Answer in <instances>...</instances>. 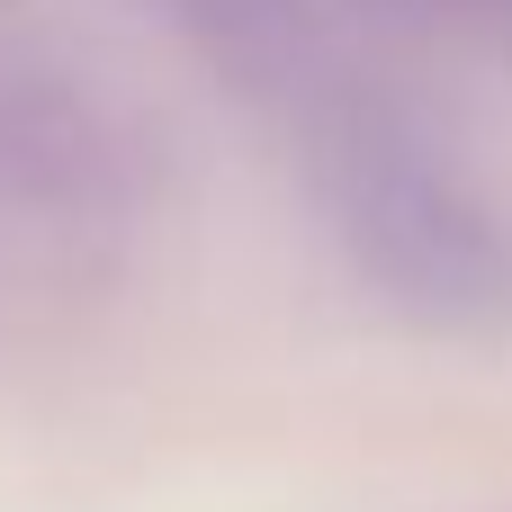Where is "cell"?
Masks as SVG:
<instances>
[{
	"label": "cell",
	"mask_w": 512,
	"mask_h": 512,
	"mask_svg": "<svg viewBox=\"0 0 512 512\" xmlns=\"http://www.w3.org/2000/svg\"><path fill=\"white\" fill-rule=\"evenodd\" d=\"M342 216H351L369 270H387L405 297L468 306V297H495V288H504V252H495L486 216H477L441 171H423V162L396 153V144H360V153H351Z\"/></svg>",
	"instance_id": "6da1fadb"
}]
</instances>
